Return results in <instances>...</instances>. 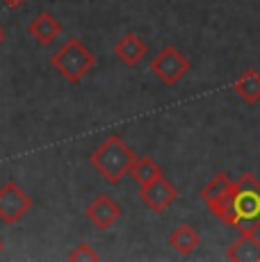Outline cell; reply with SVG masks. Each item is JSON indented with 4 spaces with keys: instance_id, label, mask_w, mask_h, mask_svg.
<instances>
[{
    "instance_id": "obj_2",
    "label": "cell",
    "mask_w": 260,
    "mask_h": 262,
    "mask_svg": "<svg viewBox=\"0 0 260 262\" xmlns=\"http://www.w3.org/2000/svg\"><path fill=\"white\" fill-rule=\"evenodd\" d=\"M137 160L135 150L119 135H110L105 142L89 155V164L103 176L107 183L117 185L130 173V167Z\"/></svg>"
},
{
    "instance_id": "obj_18",
    "label": "cell",
    "mask_w": 260,
    "mask_h": 262,
    "mask_svg": "<svg viewBox=\"0 0 260 262\" xmlns=\"http://www.w3.org/2000/svg\"><path fill=\"white\" fill-rule=\"evenodd\" d=\"M3 246H5V244H3V239H0V251H3Z\"/></svg>"
},
{
    "instance_id": "obj_3",
    "label": "cell",
    "mask_w": 260,
    "mask_h": 262,
    "mask_svg": "<svg viewBox=\"0 0 260 262\" xmlns=\"http://www.w3.org/2000/svg\"><path fill=\"white\" fill-rule=\"evenodd\" d=\"M51 64H53V69L62 75L64 80L78 84L80 80H82L84 75L94 69L96 57H94V53L84 46L80 39L71 37L67 43H64V46L57 48V53H53Z\"/></svg>"
},
{
    "instance_id": "obj_6",
    "label": "cell",
    "mask_w": 260,
    "mask_h": 262,
    "mask_svg": "<svg viewBox=\"0 0 260 262\" xmlns=\"http://www.w3.org/2000/svg\"><path fill=\"white\" fill-rule=\"evenodd\" d=\"M139 199H142V203L146 205L148 210L162 212V210H167L169 205L178 199V189H176V185L164 178V173H162V176H158L156 180H151V183L139 185Z\"/></svg>"
},
{
    "instance_id": "obj_15",
    "label": "cell",
    "mask_w": 260,
    "mask_h": 262,
    "mask_svg": "<svg viewBox=\"0 0 260 262\" xmlns=\"http://www.w3.org/2000/svg\"><path fill=\"white\" fill-rule=\"evenodd\" d=\"M69 260L71 262H96V260H101V255H98L89 244H78L76 249L69 253Z\"/></svg>"
},
{
    "instance_id": "obj_14",
    "label": "cell",
    "mask_w": 260,
    "mask_h": 262,
    "mask_svg": "<svg viewBox=\"0 0 260 262\" xmlns=\"http://www.w3.org/2000/svg\"><path fill=\"white\" fill-rule=\"evenodd\" d=\"M231 185H233V178H231L228 173H224V171H222V173H217V176H214V178L206 185V187L201 189V199L206 201L208 205L214 203V201L222 199V196L226 194L228 189H231Z\"/></svg>"
},
{
    "instance_id": "obj_8",
    "label": "cell",
    "mask_w": 260,
    "mask_h": 262,
    "mask_svg": "<svg viewBox=\"0 0 260 262\" xmlns=\"http://www.w3.org/2000/svg\"><path fill=\"white\" fill-rule=\"evenodd\" d=\"M146 50H148L146 41H144V39L139 37L137 32H128V34H123V37L119 39L117 43H114V55H117V57L121 59L123 67H128V69L137 67V64L144 59Z\"/></svg>"
},
{
    "instance_id": "obj_11",
    "label": "cell",
    "mask_w": 260,
    "mask_h": 262,
    "mask_svg": "<svg viewBox=\"0 0 260 262\" xmlns=\"http://www.w3.org/2000/svg\"><path fill=\"white\" fill-rule=\"evenodd\" d=\"M201 244V235L194 230V226L181 224L171 235H169V246L181 255H192Z\"/></svg>"
},
{
    "instance_id": "obj_13",
    "label": "cell",
    "mask_w": 260,
    "mask_h": 262,
    "mask_svg": "<svg viewBox=\"0 0 260 262\" xmlns=\"http://www.w3.org/2000/svg\"><path fill=\"white\" fill-rule=\"evenodd\" d=\"M130 176H133V180H137L139 185H146V183H151V180H156L158 176H162V169H160V164L153 158L142 155V158H137L133 162Z\"/></svg>"
},
{
    "instance_id": "obj_4",
    "label": "cell",
    "mask_w": 260,
    "mask_h": 262,
    "mask_svg": "<svg viewBox=\"0 0 260 262\" xmlns=\"http://www.w3.org/2000/svg\"><path fill=\"white\" fill-rule=\"evenodd\" d=\"M32 199L28 191L16 183V180H7L0 187V221L7 226H14L32 210Z\"/></svg>"
},
{
    "instance_id": "obj_7",
    "label": "cell",
    "mask_w": 260,
    "mask_h": 262,
    "mask_svg": "<svg viewBox=\"0 0 260 262\" xmlns=\"http://www.w3.org/2000/svg\"><path fill=\"white\" fill-rule=\"evenodd\" d=\"M84 216H87L89 224H94L98 230H107L121 219V205L114 199H110L107 194H98L96 199L87 205Z\"/></svg>"
},
{
    "instance_id": "obj_10",
    "label": "cell",
    "mask_w": 260,
    "mask_h": 262,
    "mask_svg": "<svg viewBox=\"0 0 260 262\" xmlns=\"http://www.w3.org/2000/svg\"><path fill=\"white\" fill-rule=\"evenodd\" d=\"M226 258L233 262H260V239L256 233H240V237L226 249Z\"/></svg>"
},
{
    "instance_id": "obj_17",
    "label": "cell",
    "mask_w": 260,
    "mask_h": 262,
    "mask_svg": "<svg viewBox=\"0 0 260 262\" xmlns=\"http://www.w3.org/2000/svg\"><path fill=\"white\" fill-rule=\"evenodd\" d=\"M3 39H5V32H3V25H0V43H3Z\"/></svg>"
},
{
    "instance_id": "obj_16",
    "label": "cell",
    "mask_w": 260,
    "mask_h": 262,
    "mask_svg": "<svg viewBox=\"0 0 260 262\" xmlns=\"http://www.w3.org/2000/svg\"><path fill=\"white\" fill-rule=\"evenodd\" d=\"M3 3L7 5V7H12V9H14V7H21V5L26 3V0H3Z\"/></svg>"
},
{
    "instance_id": "obj_5",
    "label": "cell",
    "mask_w": 260,
    "mask_h": 262,
    "mask_svg": "<svg viewBox=\"0 0 260 262\" xmlns=\"http://www.w3.org/2000/svg\"><path fill=\"white\" fill-rule=\"evenodd\" d=\"M153 75H158L160 82L164 84H178L181 78L189 71V59L176 46H167L153 57L151 62Z\"/></svg>"
},
{
    "instance_id": "obj_12",
    "label": "cell",
    "mask_w": 260,
    "mask_h": 262,
    "mask_svg": "<svg viewBox=\"0 0 260 262\" xmlns=\"http://www.w3.org/2000/svg\"><path fill=\"white\" fill-rule=\"evenodd\" d=\"M233 89L244 103H258L260 100V73L256 69H247L237 80L233 82Z\"/></svg>"
},
{
    "instance_id": "obj_1",
    "label": "cell",
    "mask_w": 260,
    "mask_h": 262,
    "mask_svg": "<svg viewBox=\"0 0 260 262\" xmlns=\"http://www.w3.org/2000/svg\"><path fill=\"white\" fill-rule=\"evenodd\" d=\"M219 221L237 228L240 233H256L260 228V180L251 173L233 180L231 189L208 205Z\"/></svg>"
},
{
    "instance_id": "obj_9",
    "label": "cell",
    "mask_w": 260,
    "mask_h": 262,
    "mask_svg": "<svg viewBox=\"0 0 260 262\" xmlns=\"http://www.w3.org/2000/svg\"><path fill=\"white\" fill-rule=\"evenodd\" d=\"M28 32L34 41H39L41 46H48V43H53L55 39H57V34L62 32V23H59L51 12H39L37 16L30 21Z\"/></svg>"
}]
</instances>
